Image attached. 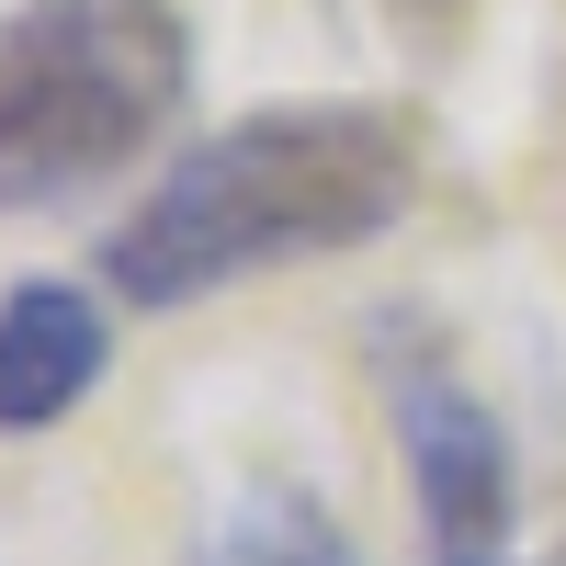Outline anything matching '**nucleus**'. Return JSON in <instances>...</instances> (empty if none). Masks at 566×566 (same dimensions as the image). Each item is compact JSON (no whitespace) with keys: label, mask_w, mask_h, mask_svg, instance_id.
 Listing matches in <instances>:
<instances>
[{"label":"nucleus","mask_w":566,"mask_h":566,"mask_svg":"<svg viewBox=\"0 0 566 566\" xmlns=\"http://www.w3.org/2000/svg\"><path fill=\"white\" fill-rule=\"evenodd\" d=\"M419 205V148L386 103H261L181 148L114 216L103 283L125 306H205L283 261H340Z\"/></svg>","instance_id":"1"},{"label":"nucleus","mask_w":566,"mask_h":566,"mask_svg":"<svg viewBox=\"0 0 566 566\" xmlns=\"http://www.w3.org/2000/svg\"><path fill=\"white\" fill-rule=\"evenodd\" d=\"M193 91L170 0H34L0 34V216H57L136 170Z\"/></svg>","instance_id":"2"},{"label":"nucleus","mask_w":566,"mask_h":566,"mask_svg":"<svg viewBox=\"0 0 566 566\" xmlns=\"http://www.w3.org/2000/svg\"><path fill=\"white\" fill-rule=\"evenodd\" d=\"M386 397H397V442H408L419 566H499V544H510V431H499V408L431 352H397Z\"/></svg>","instance_id":"3"},{"label":"nucleus","mask_w":566,"mask_h":566,"mask_svg":"<svg viewBox=\"0 0 566 566\" xmlns=\"http://www.w3.org/2000/svg\"><path fill=\"white\" fill-rule=\"evenodd\" d=\"M103 363H114V317L91 283H57V272H34L0 295V431H57V419L103 386Z\"/></svg>","instance_id":"4"},{"label":"nucleus","mask_w":566,"mask_h":566,"mask_svg":"<svg viewBox=\"0 0 566 566\" xmlns=\"http://www.w3.org/2000/svg\"><path fill=\"white\" fill-rule=\"evenodd\" d=\"M205 566H363V555H352L340 510H328L317 488L261 476V488H239V499H227V522H216Z\"/></svg>","instance_id":"5"},{"label":"nucleus","mask_w":566,"mask_h":566,"mask_svg":"<svg viewBox=\"0 0 566 566\" xmlns=\"http://www.w3.org/2000/svg\"><path fill=\"white\" fill-rule=\"evenodd\" d=\"M533 566H566V533H555V544H544V555H533Z\"/></svg>","instance_id":"6"}]
</instances>
